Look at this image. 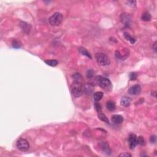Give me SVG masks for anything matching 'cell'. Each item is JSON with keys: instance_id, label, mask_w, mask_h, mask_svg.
Instances as JSON below:
<instances>
[{"instance_id": "d6986e66", "label": "cell", "mask_w": 157, "mask_h": 157, "mask_svg": "<svg viewBox=\"0 0 157 157\" xmlns=\"http://www.w3.org/2000/svg\"><path fill=\"white\" fill-rule=\"evenodd\" d=\"M45 63L47 65H49L51 66H56L58 64V61L56 60H45Z\"/></svg>"}, {"instance_id": "44dd1931", "label": "cell", "mask_w": 157, "mask_h": 157, "mask_svg": "<svg viewBox=\"0 0 157 157\" xmlns=\"http://www.w3.org/2000/svg\"><path fill=\"white\" fill-rule=\"evenodd\" d=\"M12 47L15 49H19L21 47V43L20 41L16 39H14L12 42Z\"/></svg>"}, {"instance_id": "f1b7e54d", "label": "cell", "mask_w": 157, "mask_h": 157, "mask_svg": "<svg viewBox=\"0 0 157 157\" xmlns=\"http://www.w3.org/2000/svg\"><path fill=\"white\" fill-rule=\"evenodd\" d=\"M153 47H154V51H155V52H157V42H155V43H154V46H153Z\"/></svg>"}, {"instance_id": "6da1fadb", "label": "cell", "mask_w": 157, "mask_h": 157, "mask_svg": "<svg viewBox=\"0 0 157 157\" xmlns=\"http://www.w3.org/2000/svg\"><path fill=\"white\" fill-rule=\"evenodd\" d=\"M71 91L75 97H79L84 92V85L81 82L74 81L71 85Z\"/></svg>"}, {"instance_id": "5bb4252c", "label": "cell", "mask_w": 157, "mask_h": 157, "mask_svg": "<svg viewBox=\"0 0 157 157\" xmlns=\"http://www.w3.org/2000/svg\"><path fill=\"white\" fill-rule=\"evenodd\" d=\"M98 116L99 119L103 122H105L107 123H109V120L108 119V118L107 117L106 115L102 111L100 112H98Z\"/></svg>"}, {"instance_id": "484cf974", "label": "cell", "mask_w": 157, "mask_h": 157, "mask_svg": "<svg viewBox=\"0 0 157 157\" xmlns=\"http://www.w3.org/2000/svg\"><path fill=\"white\" fill-rule=\"evenodd\" d=\"M137 77H138V74L135 72H131L130 74V79L131 80H136Z\"/></svg>"}, {"instance_id": "7402d4cb", "label": "cell", "mask_w": 157, "mask_h": 157, "mask_svg": "<svg viewBox=\"0 0 157 157\" xmlns=\"http://www.w3.org/2000/svg\"><path fill=\"white\" fill-rule=\"evenodd\" d=\"M137 143L140 145H144L145 144V141L144 138L142 136H139L137 138Z\"/></svg>"}, {"instance_id": "277c9868", "label": "cell", "mask_w": 157, "mask_h": 157, "mask_svg": "<svg viewBox=\"0 0 157 157\" xmlns=\"http://www.w3.org/2000/svg\"><path fill=\"white\" fill-rule=\"evenodd\" d=\"M95 59H96L98 65L103 66H107L110 63V60L108 58L107 55L103 53H96V55H95Z\"/></svg>"}, {"instance_id": "ba28073f", "label": "cell", "mask_w": 157, "mask_h": 157, "mask_svg": "<svg viewBox=\"0 0 157 157\" xmlns=\"http://www.w3.org/2000/svg\"><path fill=\"white\" fill-rule=\"evenodd\" d=\"M141 91V87L139 85H134L131 87L128 90V93L132 95H139Z\"/></svg>"}, {"instance_id": "4316f807", "label": "cell", "mask_w": 157, "mask_h": 157, "mask_svg": "<svg viewBox=\"0 0 157 157\" xmlns=\"http://www.w3.org/2000/svg\"><path fill=\"white\" fill-rule=\"evenodd\" d=\"M150 140L152 143H153V144H154V143L156 142V141H157V136H156L155 135L152 136L150 137Z\"/></svg>"}, {"instance_id": "cb8c5ba5", "label": "cell", "mask_w": 157, "mask_h": 157, "mask_svg": "<svg viewBox=\"0 0 157 157\" xmlns=\"http://www.w3.org/2000/svg\"><path fill=\"white\" fill-rule=\"evenodd\" d=\"M95 75V72L92 70H88L87 72L86 76L88 79H91Z\"/></svg>"}, {"instance_id": "4fadbf2b", "label": "cell", "mask_w": 157, "mask_h": 157, "mask_svg": "<svg viewBox=\"0 0 157 157\" xmlns=\"http://www.w3.org/2000/svg\"><path fill=\"white\" fill-rule=\"evenodd\" d=\"M115 107H116V106H115V104L114 101H109L107 102L106 108L109 111H114V110H115Z\"/></svg>"}, {"instance_id": "9c48e42d", "label": "cell", "mask_w": 157, "mask_h": 157, "mask_svg": "<svg viewBox=\"0 0 157 157\" xmlns=\"http://www.w3.org/2000/svg\"><path fill=\"white\" fill-rule=\"evenodd\" d=\"M112 123L115 124H120L123 122L124 119L121 115H113L111 117Z\"/></svg>"}, {"instance_id": "7c38bea8", "label": "cell", "mask_w": 157, "mask_h": 157, "mask_svg": "<svg viewBox=\"0 0 157 157\" xmlns=\"http://www.w3.org/2000/svg\"><path fill=\"white\" fill-rule=\"evenodd\" d=\"M20 26L22 28V30L24 31L25 33H29L30 32V30H31V26L29 24L26 23V22H22L20 23Z\"/></svg>"}, {"instance_id": "ffe728a7", "label": "cell", "mask_w": 157, "mask_h": 157, "mask_svg": "<svg viewBox=\"0 0 157 157\" xmlns=\"http://www.w3.org/2000/svg\"><path fill=\"white\" fill-rule=\"evenodd\" d=\"M124 36H125V38H126L127 40H128V41H130L131 44H134V42H136L135 39H134L133 36H131V35L128 33L127 32L124 33Z\"/></svg>"}, {"instance_id": "d4e9b609", "label": "cell", "mask_w": 157, "mask_h": 157, "mask_svg": "<svg viewBox=\"0 0 157 157\" xmlns=\"http://www.w3.org/2000/svg\"><path fill=\"white\" fill-rule=\"evenodd\" d=\"M94 106H95V109H96V111H97V112H100L102 111L101 105H100V103H97V102L95 103Z\"/></svg>"}, {"instance_id": "83f0119b", "label": "cell", "mask_w": 157, "mask_h": 157, "mask_svg": "<svg viewBox=\"0 0 157 157\" xmlns=\"http://www.w3.org/2000/svg\"><path fill=\"white\" fill-rule=\"evenodd\" d=\"M119 157H131V155L130 154H127V153H123V154H122L120 155H119Z\"/></svg>"}, {"instance_id": "f546056e", "label": "cell", "mask_w": 157, "mask_h": 157, "mask_svg": "<svg viewBox=\"0 0 157 157\" xmlns=\"http://www.w3.org/2000/svg\"><path fill=\"white\" fill-rule=\"evenodd\" d=\"M157 93L156 91H154V92L152 93V95H153V96H154L155 98L157 97V96H156L157 93Z\"/></svg>"}, {"instance_id": "ac0fdd59", "label": "cell", "mask_w": 157, "mask_h": 157, "mask_svg": "<svg viewBox=\"0 0 157 157\" xmlns=\"http://www.w3.org/2000/svg\"><path fill=\"white\" fill-rule=\"evenodd\" d=\"M101 149H103V150L107 154H109V152H111L110 151V149H109V145H108V144H107L106 142H103L101 143Z\"/></svg>"}, {"instance_id": "5b68a950", "label": "cell", "mask_w": 157, "mask_h": 157, "mask_svg": "<svg viewBox=\"0 0 157 157\" xmlns=\"http://www.w3.org/2000/svg\"><path fill=\"white\" fill-rule=\"evenodd\" d=\"M17 147L22 152L27 151L30 148V145L25 139H20L17 142Z\"/></svg>"}, {"instance_id": "603a6c76", "label": "cell", "mask_w": 157, "mask_h": 157, "mask_svg": "<svg viewBox=\"0 0 157 157\" xmlns=\"http://www.w3.org/2000/svg\"><path fill=\"white\" fill-rule=\"evenodd\" d=\"M72 78H73L74 81L81 82L82 77L81 75H80L79 73H76L72 76Z\"/></svg>"}, {"instance_id": "30bf717a", "label": "cell", "mask_w": 157, "mask_h": 157, "mask_svg": "<svg viewBox=\"0 0 157 157\" xmlns=\"http://www.w3.org/2000/svg\"><path fill=\"white\" fill-rule=\"evenodd\" d=\"M131 101V99L130 98L128 97V96H123L120 100V105H122V106L128 107L130 105Z\"/></svg>"}, {"instance_id": "8992f818", "label": "cell", "mask_w": 157, "mask_h": 157, "mask_svg": "<svg viewBox=\"0 0 157 157\" xmlns=\"http://www.w3.org/2000/svg\"><path fill=\"white\" fill-rule=\"evenodd\" d=\"M129 140V146H130V149H134L136 145L138 144L137 143V136L136 134L131 133L129 135L128 138Z\"/></svg>"}, {"instance_id": "e0dca14e", "label": "cell", "mask_w": 157, "mask_h": 157, "mask_svg": "<svg viewBox=\"0 0 157 157\" xmlns=\"http://www.w3.org/2000/svg\"><path fill=\"white\" fill-rule=\"evenodd\" d=\"M151 15L147 12H144V13H143L141 17L142 20L143 21H145V22H149V21H150V20H151Z\"/></svg>"}, {"instance_id": "3957f363", "label": "cell", "mask_w": 157, "mask_h": 157, "mask_svg": "<svg viewBox=\"0 0 157 157\" xmlns=\"http://www.w3.org/2000/svg\"><path fill=\"white\" fill-rule=\"evenodd\" d=\"M63 15L60 12H55L49 18V23L52 26H58L63 21Z\"/></svg>"}, {"instance_id": "7a4b0ae2", "label": "cell", "mask_w": 157, "mask_h": 157, "mask_svg": "<svg viewBox=\"0 0 157 157\" xmlns=\"http://www.w3.org/2000/svg\"><path fill=\"white\" fill-rule=\"evenodd\" d=\"M96 81L100 87L106 91H110L111 90L112 85L110 80L102 76H98L96 77Z\"/></svg>"}, {"instance_id": "52a82bcc", "label": "cell", "mask_w": 157, "mask_h": 157, "mask_svg": "<svg viewBox=\"0 0 157 157\" xmlns=\"http://www.w3.org/2000/svg\"><path fill=\"white\" fill-rule=\"evenodd\" d=\"M120 20L123 23L125 24V26H128L130 25L131 23V17L127 13H123L120 16Z\"/></svg>"}, {"instance_id": "8fae6325", "label": "cell", "mask_w": 157, "mask_h": 157, "mask_svg": "<svg viewBox=\"0 0 157 157\" xmlns=\"http://www.w3.org/2000/svg\"><path fill=\"white\" fill-rule=\"evenodd\" d=\"M93 87L90 84H87L84 86V92L87 95H90L93 92Z\"/></svg>"}, {"instance_id": "2e32d148", "label": "cell", "mask_w": 157, "mask_h": 157, "mask_svg": "<svg viewBox=\"0 0 157 157\" xmlns=\"http://www.w3.org/2000/svg\"><path fill=\"white\" fill-rule=\"evenodd\" d=\"M79 52H80V53L82 54V55H85V56H87V57L90 58H91V55H90V53L88 52V51H87V50L85 49V48H84V47H79Z\"/></svg>"}, {"instance_id": "9a60e30c", "label": "cell", "mask_w": 157, "mask_h": 157, "mask_svg": "<svg viewBox=\"0 0 157 157\" xmlns=\"http://www.w3.org/2000/svg\"><path fill=\"white\" fill-rule=\"evenodd\" d=\"M103 93L101 92V91H98V92H96L94 93L93 97H94V100L96 101H99L102 99V98L103 97Z\"/></svg>"}]
</instances>
